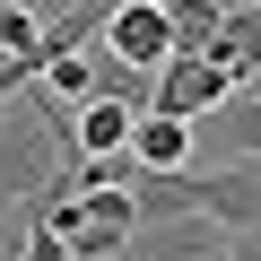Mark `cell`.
I'll return each mask as SVG.
<instances>
[{"mask_svg": "<svg viewBox=\"0 0 261 261\" xmlns=\"http://www.w3.org/2000/svg\"><path fill=\"white\" fill-rule=\"evenodd\" d=\"M140 226H148V218H140V192H130V183L79 192V261H122Z\"/></svg>", "mask_w": 261, "mask_h": 261, "instance_id": "6da1fadb", "label": "cell"}, {"mask_svg": "<svg viewBox=\"0 0 261 261\" xmlns=\"http://www.w3.org/2000/svg\"><path fill=\"white\" fill-rule=\"evenodd\" d=\"M113 61H140V70H166L174 61V9L166 0H113V18L96 35Z\"/></svg>", "mask_w": 261, "mask_h": 261, "instance_id": "7a4b0ae2", "label": "cell"}, {"mask_svg": "<svg viewBox=\"0 0 261 261\" xmlns=\"http://www.w3.org/2000/svg\"><path fill=\"white\" fill-rule=\"evenodd\" d=\"M226 218H209V209H192V218H148L140 235H130V252L122 261H209V252H226Z\"/></svg>", "mask_w": 261, "mask_h": 261, "instance_id": "3957f363", "label": "cell"}, {"mask_svg": "<svg viewBox=\"0 0 261 261\" xmlns=\"http://www.w3.org/2000/svg\"><path fill=\"white\" fill-rule=\"evenodd\" d=\"M235 87H244V79H235L226 61H209V53H174V61L157 70V105H166V113H192V122L218 113Z\"/></svg>", "mask_w": 261, "mask_h": 261, "instance_id": "277c9868", "label": "cell"}, {"mask_svg": "<svg viewBox=\"0 0 261 261\" xmlns=\"http://www.w3.org/2000/svg\"><path fill=\"white\" fill-rule=\"evenodd\" d=\"M200 183H209V218L261 226V157H235V166H218V174H200Z\"/></svg>", "mask_w": 261, "mask_h": 261, "instance_id": "5b68a950", "label": "cell"}, {"mask_svg": "<svg viewBox=\"0 0 261 261\" xmlns=\"http://www.w3.org/2000/svg\"><path fill=\"white\" fill-rule=\"evenodd\" d=\"M192 113H166V105H148L140 113V140H130V157L140 166H192Z\"/></svg>", "mask_w": 261, "mask_h": 261, "instance_id": "8992f818", "label": "cell"}, {"mask_svg": "<svg viewBox=\"0 0 261 261\" xmlns=\"http://www.w3.org/2000/svg\"><path fill=\"white\" fill-rule=\"evenodd\" d=\"M166 9H174V53L226 61V0H166Z\"/></svg>", "mask_w": 261, "mask_h": 261, "instance_id": "52a82bcc", "label": "cell"}, {"mask_svg": "<svg viewBox=\"0 0 261 261\" xmlns=\"http://www.w3.org/2000/svg\"><path fill=\"white\" fill-rule=\"evenodd\" d=\"M209 130H218L226 157H261V87H235V96L209 113Z\"/></svg>", "mask_w": 261, "mask_h": 261, "instance_id": "ba28073f", "label": "cell"}, {"mask_svg": "<svg viewBox=\"0 0 261 261\" xmlns=\"http://www.w3.org/2000/svg\"><path fill=\"white\" fill-rule=\"evenodd\" d=\"M53 174H61V166H44V148L27 140V130H0V183H9L18 200H35Z\"/></svg>", "mask_w": 261, "mask_h": 261, "instance_id": "9c48e42d", "label": "cell"}, {"mask_svg": "<svg viewBox=\"0 0 261 261\" xmlns=\"http://www.w3.org/2000/svg\"><path fill=\"white\" fill-rule=\"evenodd\" d=\"M226 70L244 87L261 79V0H235V9H226Z\"/></svg>", "mask_w": 261, "mask_h": 261, "instance_id": "30bf717a", "label": "cell"}, {"mask_svg": "<svg viewBox=\"0 0 261 261\" xmlns=\"http://www.w3.org/2000/svg\"><path fill=\"white\" fill-rule=\"evenodd\" d=\"M35 87H44L53 105H87V96H96V61H87V53H61V61H53Z\"/></svg>", "mask_w": 261, "mask_h": 261, "instance_id": "8fae6325", "label": "cell"}, {"mask_svg": "<svg viewBox=\"0 0 261 261\" xmlns=\"http://www.w3.org/2000/svg\"><path fill=\"white\" fill-rule=\"evenodd\" d=\"M0 53H44V18L27 0H0Z\"/></svg>", "mask_w": 261, "mask_h": 261, "instance_id": "7c38bea8", "label": "cell"}, {"mask_svg": "<svg viewBox=\"0 0 261 261\" xmlns=\"http://www.w3.org/2000/svg\"><path fill=\"white\" fill-rule=\"evenodd\" d=\"M218 261H261V226H235V235H226V252H218Z\"/></svg>", "mask_w": 261, "mask_h": 261, "instance_id": "4fadbf2b", "label": "cell"}, {"mask_svg": "<svg viewBox=\"0 0 261 261\" xmlns=\"http://www.w3.org/2000/svg\"><path fill=\"white\" fill-rule=\"evenodd\" d=\"M18 252H27V235H18L9 218H0V261H18Z\"/></svg>", "mask_w": 261, "mask_h": 261, "instance_id": "5bb4252c", "label": "cell"}, {"mask_svg": "<svg viewBox=\"0 0 261 261\" xmlns=\"http://www.w3.org/2000/svg\"><path fill=\"white\" fill-rule=\"evenodd\" d=\"M0 61H9V53H0Z\"/></svg>", "mask_w": 261, "mask_h": 261, "instance_id": "9a60e30c", "label": "cell"}]
</instances>
